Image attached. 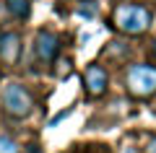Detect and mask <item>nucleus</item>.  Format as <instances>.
I'll use <instances>...</instances> for the list:
<instances>
[{"label":"nucleus","mask_w":156,"mask_h":153,"mask_svg":"<svg viewBox=\"0 0 156 153\" xmlns=\"http://www.w3.org/2000/svg\"><path fill=\"white\" fill-rule=\"evenodd\" d=\"M151 49H154V57H156V42H154V47H151Z\"/></svg>","instance_id":"obj_13"},{"label":"nucleus","mask_w":156,"mask_h":153,"mask_svg":"<svg viewBox=\"0 0 156 153\" xmlns=\"http://www.w3.org/2000/svg\"><path fill=\"white\" fill-rule=\"evenodd\" d=\"M26 153H39V148H37V145H29V151H26Z\"/></svg>","instance_id":"obj_12"},{"label":"nucleus","mask_w":156,"mask_h":153,"mask_svg":"<svg viewBox=\"0 0 156 153\" xmlns=\"http://www.w3.org/2000/svg\"><path fill=\"white\" fill-rule=\"evenodd\" d=\"M21 57V34L18 31H3L0 34V62L5 68L18 65Z\"/></svg>","instance_id":"obj_6"},{"label":"nucleus","mask_w":156,"mask_h":153,"mask_svg":"<svg viewBox=\"0 0 156 153\" xmlns=\"http://www.w3.org/2000/svg\"><path fill=\"white\" fill-rule=\"evenodd\" d=\"M125 91L135 99H151L156 96V65L135 62L125 73Z\"/></svg>","instance_id":"obj_2"},{"label":"nucleus","mask_w":156,"mask_h":153,"mask_svg":"<svg viewBox=\"0 0 156 153\" xmlns=\"http://www.w3.org/2000/svg\"><path fill=\"white\" fill-rule=\"evenodd\" d=\"M0 153H21L18 151V143L8 132H0Z\"/></svg>","instance_id":"obj_8"},{"label":"nucleus","mask_w":156,"mask_h":153,"mask_svg":"<svg viewBox=\"0 0 156 153\" xmlns=\"http://www.w3.org/2000/svg\"><path fill=\"white\" fill-rule=\"evenodd\" d=\"M78 13H81V16H86V18H94V16H96V3H94V0H81Z\"/></svg>","instance_id":"obj_10"},{"label":"nucleus","mask_w":156,"mask_h":153,"mask_svg":"<svg viewBox=\"0 0 156 153\" xmlns=\"http://www.w3.org/2000/svg\"><path fill=\"white\" fill-rule=\"evenodd\" d=\"M143 153H156V137H148V143H146Z\"/></svg>","instance_id":"obj_11"},{"label":"nucleus","mask_w":156,"mask_h":153,"mask_svg":"<svg viewBox=\"0 0 156 153\" xmlns=\"http://www.w3.org/2000/svg\"><path fill=\"white\" fill-rule=\"evenodd\" d=\"M107 86H109V75H107V70L101 65H89L83 70V91L91 99L107 93Z\"/></svg>","instance_id":"obj_5"},{"label":"nucleus","mask_w":156,"mask_h":153,"mask_svg":"<svg viewBox=\"0 0 156 153\" xmlns=\"http://www.w3.org/2000/svg\"><path fill=\"white\" fill-rule=\"evenodd\" d=\"M81 153H96V151H81Z\"/></svg>","instance_id":"obj_14"},{"label":"nucleus","mask_w":156,"mask_h":153,"mask_svg":"<svg viewBox=\"0 0 156 153\" xmlns=\"http://www.w3.org/2000/svg\"><path fill=\"white\" fill-rule=\"evenodd\" d=\"M55 73H57V78H68V75H70V73H73V62L70 60H68V57H65V60H60V57H57V60H55Z\"/></svg>","instance_id":"obj_9"},{"label":"nucleus","mask_w":156,"mask_h":153,"mask_svg":"<svg viewBox=\"0 0 156 153\" xmlns=\"http://www.w3.org/2000/svg\"><path fill=\"white\" fill-rule=\"evenodd\" d=\"M34 55H37L39 62H55L57 55H60V37L52 31H37L34 37Z\"/></svg>","instance_id":"obj_4"},{"label":"nucleus","mask_w":156,"mask_h":153,"mask_svg":"<svg viewBox=\"0 0 156 153\" xmlns=\"http://www.w3.org/2000/svg\"><path fill=\"white\" fill-rule=\"evenodd\" d=\"M151 21H154V13L146 5H140V3H122V5L115 8V16H112L115 29H120L128 37L146 34L151 29Z\"/></svg>","instance_id":"obj_1"},{"label":"nucleus","mask_w":156,"mask_h":153,"mask_svg":"<svg viewBox=\"0 0 156 153\" xmlns=\"http://www.w3.org/2000/svg\"><path fill=\"white\" fill-rule=\"evenodd\" d=\"M5 8H8V13H11L13 18H18V21H23V18L31 16V3H29V0H5Z\"/></svg>","instance_id":"obj_7"},{"label":"nucleus","mask_w":156,"mask_h":153,"mask_svg":"<svg viewBox=\"0 0 156 153\" xmlns=\"http://www.w3.org/2000/svg\"><path fill=\"white\" fill-rule=\"evenodd\" d=\"M0 104H3V112L13 120H26L34 109V99L29 93V88L18 81L5 83L3 93H0Z\"/></svg>","instance_id":"obj_3"}]
</instances>
